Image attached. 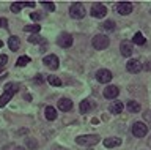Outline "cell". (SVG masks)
Returning a JSON list of instances; mask_svg holds the SVG:
<instances>
[{
	"label": "cell",
	"mask_w": 151,
	"mask_h": 150,
	"mask_svg": "<svg viewBox=\"0 0 151 150\" xmlns=\"http://www.w3.org/2000/svg\"><path fill=\"white\" fill-rule=\"evenodd\" d=\"M17 90H19V86H17V84L8 82L6 86H5V92H9V93H13V95H14V93H16Z\"/></svg>",
	"instance_id": "cell-23"
},
{
	"label": "cell",
	"mask_w": 151,
	"mask_h": 150,
	"mask_svg": "<svg viewBox=\"0 0 151 150\" xmlns=\"http://www.w3.org/2000/svg\"><path fill=\"white\" fill-rule=\"evenodd\" d=\"M85 13H87L85 11V7L80 2H74L69 8V16L73 17V19H82L85 16Z\"/></svg>",
	"instance_id": "cell-2"
},
{
	"label": "cell",
	"mask_w": 151,
	"mask_h": 150,
	"mask_svg": "<svg viewBox=\"0 0 151 150\" xmlns=\"http://www.w3.org/2000/svg\"><path fill=\"white\" fill-rule=\"evenodd\" d=\"M28 41H30V43H42V44H46V40L40 38L38 35H35V36H30V38H28Z\"/></svg>",
	"instance_id": "cell-28"
},
{
	"label": "cell",
	"mask_w": 151,
	"mask_h": 150,
	"mask_svg": "<svg viewBox=\"0 0 151 150\" xmlns=\"http://www.w3.org/2000/svg\"><path fill=\"white\" fill-rule=\"evenodd\" d=\"M126 70L129 73H139L140 70H142V63L139 62V60L132 59V60H129V62L126 63Z\"/></svg>",
	"instance_id": "cell-11"
},
{
	"label": "cell",
	"mask_w": 151,
	"mask_h": 150,
	"mask_svg": "<svg viewBox=\"0 0 151 150\" xmlns=\"http://www.w3.org/2000/svg\"><path fill=\"white\" fill-rule=\"evenodd\" d=\"M2 46H3V41H2V40H0V48H2Z\"/></svg>",
	"instance_id": "cell-36"
},
{
	"label": "cell",
	"mask_w": 151,
	"mask_h": 150,
	"mask_svg": "<svg viewBox=\"0 0 151 150\" xmlns=\"http://www.w3.org/2000/svg\"><path fill=\"white\" fill-rule=\"evenodd\" d=\"M126 107H127V111H129V112H140V104L137 101H134V100L127 101Z\"/></svg>",
	"instance_id": "cell-18"
},
{
	"label": "cell",
	"mask_w": 151,
	"mask_h": 150,
	"mask_svg": "<svg viewBox=\"0 0 151 150\" xmlns=\"http://www.w3.org/2000/svg\"><path fill=\"white\" fill-rule=\"evenodd\" d=\"M47 81H49V84H50V86H54V87H60L61 86V81L57 76H49V78H47Z\"/></svg>",
	"instance_id": "cell-25"
},
{
	"label": "cell",
	"mask_w": 151,
	"mask_h": 150,
	"mask_svg": "<svg viewBox=\"0 0 151 150\" xmlns=\"http://www.w3.org/2000/svg\"><path fill=\"white\" fill-rule=\"evenodd\" d=\"M104 145H106L107 149L118 147V145H121V139L120 138H106L104 139Z\"/></svg>",
	"instance_id": "cell-15"
},
{
	"label": "cell",
	"mask_w": 151,
	"mask_h": 150,
	"mask_svg": "<svg viewBox=\"0 0 151 150\" xmlns=\"http://www.w3.org/2000/svg\"><path fill=\"white\" fill-rule=\"evenodd\" d=\"M123 107H124V104H123L121 101H113L110 104V112H113V114H120V112L123 111Z\"/></svg>",
	"instance_id": "cell-17"
},
{
	"label": "cell",
	"mask_w": 151,
	"mask_h": 150,
	"mask_svg": "<svg viewBox=\"0 0 151 150\" xmlns=\"http://www.w3.org/2000/svg\"><path fill=\"white\" fill-rule=\"evenodd\" d=\"M57 43H58L60 48H71L73 46V36L69 33H61L57 40Z\"/></svg>",
	"instance_id": "cell-8"
},
{
	"label": "cell",
	"mask_w": 151,
	"mask_h": 150,
	"mask_svg": "<svg viewBox=\"0 0 151 150\" xmlns=\"http://www.w3.org/2000/svg\"><path fill=\"white\" fill-rule=\"evenodd\" d=\"M96 81L101 82V84H109L112 81V71L107 68H102V70H98L96 71Z\"/></svg>",
	"instance_id": "cell-5"
},
{
	"label": "cell",
	"mask_w": 151,
	"mask_h": 150,
	"mask_svg": "<svg viewBox=\"0 0 151 150\" xmlns=\"http://www.w3.org/2000/svg\"><path fill=\"white\" fill-rule=\"evenodd\" d=\"M35 82H36V84H41V82H42V76H41V74H38V76L35 78Z\"/></svg>",
	"instance_id": "cell-33"
},
{
	"label": "cell",
	"mask_w": 151,
	"mask_h": 150,
	"mask_svg": "<svg viewBox=\"0 0 151 150\" xmlns=\"http://www.w3.org/2000/svg\"><path fill=\"white\" fill-rule=\"evenodd\" d=\"M90 14L93 17H98V19H101L107 14V8L102 5V3H93L91 5V10H90Z\"/></svg>",
	"instance_id": "cell-4"
},
{
	"label": "cell",
	"mask_w": 151,
	"mask_h": 150,
	"mask_svg": "<svg viewBox=\"0 0 151 150\" xmlns=\"http://www.w3.org/2000/svg\"><path fill=\"white\" fill-rule=\"evenodd\" d=\"M41 30L40 24H32V25H25L24 27V32H30V33H38Z\"/></svg>",
	"instance_id": "cell-21"
},
{
	"label": "cell",
	"mask_w": 151,
	"mask_h": 150,
	"mask_svg": "<svg viewBox=\"0 0 151 150\" xmlns=\"http://www.w3.org/2000/svg\"><path fill=\"white\" fill-rule=\"evenodd\" d=\"M0 25H2V27H5V29H6V27H8V21L5 19V17H2V19H0Z\"/></svg>",
	"instance_id": "cell-31"
},
{
	"label": "cell",
	"mask_w": 151,
	"mask_h": 150,
	"mask_svg": "<svg viewBox=\"0 0 151 150\" xmlns=\"http://www.w3.org/2000/svg\"><path fill=\"white\" fill-rule=\"evenodd\" d=\"M101 138H99L98 134H82V136H77L76 138V142L79 145H94L98 144Z\"/></svg>",
	"instance_id": "cell-1"
},
{
	"label": "cell",
	"mask_w": 151,
	"mask_h": 150,
	"mask_svg": "<svg viewBox=\"0 0 151 150\" xmlns=\"http://www.w3.org/2000/svg\"><path fill=\"white\" fill-rule=\"evenodd\" d=\"M13 98V93H9V92H5L2 96H0V107H3L5 104H6V103L9 101Z\"/></svg>",
	"instance_id": "cell-22"
},
{
	"label": "cell",
	"mask_w": 151,
	"mask_h": 150,
	"mask_svg": "<svg viewBox=\"0 0 151 150\" xmlns=\"http://www.w3.org/2000/svg\"><path fill=\"white\" fill-rule=\"evenodd\" d=\"M41 5L44 7L47 11H55V3L54 2H41Z\"/></svg>",
	"instance_id": "cell-27"
},
{
	"label": "cell",
	"mask_w": 151,
	"mask_h": 150,
	"mask_svg": "<svg viewBox=\"0 0 151 150\" xmlns=\"http://www.w3.org/2000/svg\"><path fill=\"white\" fill-rule=\"evenodd\" d=\"M28 62H30V57H27V55H22V57H19V59H17L16 65H17V67H25Z\"/></svg>",
	"instance_id": "cell-26"
},
{
	"label": "cell",
	"mask_w": 151,
	"mask_h": 150,
	"mask_svg": "<svg viewBox=\"0 0 151 150\" xmlns=\"http://www.w3.org/2000/svg\"><path fill=\"white\" fill-rule=\"evenodd\" d=\"M58 109L63 111V112L71 111L73 109V101L68 100V98H61V100H58Z\"/></svg>",
	"instance_id": "cell-13"
},
{
	"label": "cell",
	"mask_w": 151,
	"mask_h": 150,
	"mask_svg": "<svg viewBox=\"0 0 151 150\" xmlns=\"http://www.w3.org/2000/svg\"><path fill=\"white\" fill-rule=\"evenodd\" d=\"M35 5H36L35 2H14L13 5H11V11H13V13H19V11H21V10H22L24 7L33 8Z\"/></svg>",
	"instance_id": "cell-10"
},
{
	"label": "cell",
	"mask_w": 151,
	"mask_h": 150,
	"mask_svg": "<svg viewBox=\"0 0 151 150\" xmlns=\"http://www.w3.org/2000/svg\"><path fill=\"white\" fill-rule=\"evenodd\" d=\"M116 11L120 13V14H123V16L131 14V11H132V3H131V2H120V3L116 5Z\"/></svg>",
	"instance_id": "cell-9"
},
{
	"label": "cell",
	"mask_w": 151,
	"mask_h": 150,
	"mask_svg": "<svg viewBox=\"0 0 151 150\" xmlns=\"http://www.w3.org/2000/svg\"><path fill=\"white\" fill-rule=\"evenodd\" d=\"M120 52H121V55H124V57H129V55L132 54V46H131V43L123 41V43L120 44Z\"/></svg>",
	"instance_id": "cell-14"
},
{
	"label": "cell",
	"mask_w": 151,
	"mask_h": 150,
	"mask_svg": "<svg viewBox=\"0 0 151 150\" xmlns=\"http://www.w3.org/2000/svg\"><path fill=\"white\" fill-rule=\"evenodd\" d=\"M44 112H46V119L47 120H55L57 119V111L52 106H47L44 109Z\"/></svg>",
	"instance_id": "cell-19"
},
{
	"label": "cell",
	"mask_w": 151,
	"mask_h": 150,
	"mask_svg": "<svg viewBox=\"0 0 151 150\" xmlns=\"http://www.w3.org/2000/svg\"><path fill=\"white\" fill-rule=\"evenodd\" d=\"M30 17H32L33 21H40V19H42V14H38V13H32Z\"/></svg>",
	"instance_id": "cell-30"
},
{
	"label": "cell",
	"mask_w": 151,
	"mask_h": 150,
	"mask_svg": "<svg viewBox=\"0 0 151 150\" xmlns=\"http://www.w3.org/2000/svg\"><path fill=\"white\" fill-rule=\"evenodd\" d=\"M118 93H120V90H118V87H115V86H110V87H106V88H104V96L109 98V100L116 98Z\"/></svg>",
	"instance_id": "cell-12"
},
{
	"label": "cell",
	"mask_w": 151,
	"mask_h": 150,
	"mask_svg": "<svg viewBox=\"0 0 151 150\" xmlns=\"http://www.w3.org/2000/svg\"><path fill=\"white\" fill-rule=\"evenodd\" d=\"M102 27L106 30H113V29H115V22H113V21H106L102 24Z\"/></svg>",
	"instance_id": "cell-29"
},
{
	"label": "cell",
	"mask_w": 151,
	"mask_h": 150,
	"mask_svg": "<svg viewBox=\"0 0 151 150\" xmlns=\"http://www.w3.org/2000/svg\"><path fill=\"white\" fill-rule=\"evenodd\" d=\"M42 62H44V65L47 68H50V70H57L60 67V62H58V57L54 54H50V55H46L44 59H42Z\"/></svg>",
	"instance_id": "cell-7"
},
{
	"label": "cell",
	"mask_w": 151,
	"mask_h": 150,
	"mask_svg": "<svg viewBox=\"0 0 151 150\" xmlns=\"http://www.w3.org/2000/svg\"><path fill=\"white\" fill-rule=\"evenodd\" d=\"M14 150H27V149H25V147H16Z\"/></svg>",
	"instance_id": "cell-34"
},
{
	"label": "cell",
	"mask_w": 151,
	"mask_h": 150,
	"mask_svg": "<svg viewBox=\"0 0 151 150\" xmlns=\"http://www.w3.org/2000/svg\"><path fill=\"white\" fill-rule=\"evenodd\" d=\"M8 46H9V49L11 51H19V46H21V41H19L17 36H9V40H8Z\"/></svg>",
	"instance_id": "cell-16"
},
{
	"label": "cell",
	"mask_w": 151,
	"mask_h": 150,
	"mask_svg": "<svg viewBox=\"0 0 151 150\" xmlns=\"http://www.w3.org/2000/svg\"><path fill=\"white\" fill-rule=\"evenodd\" d=\"M132 41H134L135 44H145V36L142 35V33H135L134 36H132Z\"/></svg>",
	"instance_id": "cell-24"
},
{
	"label": "cell",
	"mask_w": 151,
	"mask_h": 150,
	"mask_svg": "<svg viewBox=\"0 0 151 150\" xmlns=\"http://www.w3.org/2000/svg\"><path fill=\"white\" fill-rule=\"evenodd\" d=\"M146 70H151V63H146V67H145Z\"/></svg>",
	"instance_id": "cell-35"
},
{
	"label": "cell",
	"mask_w": 151,
	"mask_h": 150,
	"mask_svg": "<svg viewBox=\"0 0 151 150\" xmlns=\"http://www.w3.org/2000/svg\"><path fill=\"white\" fill-rule=\"evenodd\" d=\"M90 109H91V103H90L88 100H82V101H80V112H82V114H87Z\"/></svg>",
	"instance_id": "cell-20"
},
{
	"label": "cell",
	"mask_w": 151,
	"mask_h": 150,
	"mask_svg": "<svg viewBox=\"0 0 151 150\" xmlns=\"http://www.w3.org/2000/svg\"><path fill=\"white\" fill-rule=\"evenodd\" d=\"M0 60H2V62H0V65H2V67H3V65L6 63V60H8V57H6V55H0Z\"/></svg>",
	"instance_id": "cell-32"
},
{
	"label": "cell",
	"mask_w": 151,
	"mask_h": 150,
	"mask_svg": "<svg viewBox=\"0 0 151 150\" xmlns=\"http://www.w3.org/2000/svg\"><path fill=\"white\" fill-rule=\"evenodd\" d=\"M93 48L94 49H98V51H102V49H107L109 48V44H110V41H109L107 36H104V35H96L93 38Z\"/></svg>",
	"instance_id": "cell-3"
},
{
	"label": "cell",
	"mask_w": 151,
	"mask_h": 150,
	"mask_svg": "<svg viewBox=\"0 0 151 150\" xmlns=\"http://www.w3.org/2000/svg\"><path fill=\"white\" fill-rule=\"evenodd\" d=\"M146 133H148V128H146V125L143 122H135V123L132 125V134H134L135 138H143Z\"/></svg>",
	"instance_id": "cell-6"
}]
</instances>
